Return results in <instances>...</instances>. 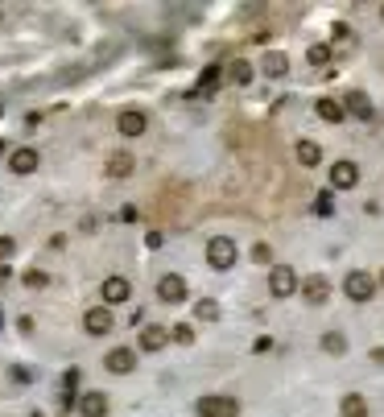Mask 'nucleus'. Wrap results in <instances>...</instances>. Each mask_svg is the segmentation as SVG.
Masks as SVG:
<instances>
[{
  "label": "nucleus",
  "mask_w": 384,
  "mask_h": 417,
  "mask_svg": "<svg viewBox=\"0 0 384 417\" xmlns=\"http://www.w3.org/2000/svg\"><path fill=\"white\" fill-rule=\"evenodd\" d=\"M12 252H17V240L12 236H0V261H8Z\"/></svg>",
  "instance_id": "28"
},
{
  "label": "nucleus",
  "mask_w": 384,
  "mask_h": 417,
  "mask_svg": "<svg viewBox=\"0 0 384 417\" xmlns=\"http://www.w3.org/2000/svg\"><path fill=\"white\" fill-rule=\"evenodd\" d=\"M339 414H343V417H368V405H364V397H360V393H352V397H343Z\"/></svg>",
  "instance_id": "20"
},
{
  "label": "nucleus",
  "mask_w": 384,
  "mask_h": 417,
  "mask_svg": "<svg viewBox=\"0 0 384 417\" xmlns=\"http://www.w3.org/2000/svg\"><path fill=\"white\" fill-rule=\"evenodd\" d=\"M37 165H41L37 149H12V157H8V170H12V174H33Z\"/></svg>",
  "instance_id": "12"
},
{
  "label": "nucleus",
  "mask_w": 384,
  "mask_h": 417,
  "mask_svg": "<svg viewBox=\"0 0 384 417\" xmlns=\"http://www.w3.org/2000/svg\"><path fill=\"white\" fill-rule=\"evenodd\" d=\"M157 298H161L165 306H178V302H186V277H178V273H165V277L157 281Z\"/></svg>",
  "instance_id": "5"
},
{
  "label": "nucleus",
  "mask_w": 384,
  "mask_h": 417,
  "mask_svg": "<svg viewBox=\"0 0 384 417\" xmlns=\"http://www.w3.org/2000/svg\"><path fill=\"white\" fill-rule=\"evenodd\" d=\"M207 265L211 269H232L236 265V240L232 236H211V244H207Z\"/></svg>",
  "instance_id": "1"
},
{
  "label": "nucleus",
  "mask_w": 384,
  "mask_h": 417,
  "mask_svg": "<svg viewBox=\"0 0 384 417\" xmlns=\"http://www.w3.org/2000/svg\"><path fill=\"white\" fill-rule=\"evenodd\" d=\"M314 112H319V120H327V124H339V120L347 116V108H343L339 99H331V95H323V99L314 103Z\"/></svg>",
  "instance_id": "13"
},
{
  "label": "nucleus",
  "mask_w": 384,
  "mask_h": 417,
  "mask_svg": "<svg viewBox=\"0 0 384 417\" xmlns=\"http://www.w3.org/2000/svg\"><path fill=\"white\" fill-rule=\"evenodd\" d=\"M228 79H232L236 87H248V83H252V62H232Z\"/></svg>",
  "instance_id": "21"
},
{
  "label": "nucleus",
  "mask_w": 384,
  "mask_h": 417,
  "mask_svg": "<svg viewBox=\"0 0 384 417\" xmlns=\"http://www.w3.org/2000/svg\"><path fill=\"white\" fill-rule=\"evenodd\" d=\"M0 116H4V103H0Z\"/></svg>",
  "instance_id": "31"
},
{
  "label": "nucleus",
  "mask_w": 384,
  "mask_h": 417,
  "mask_svg": "<svg viewBox=\"0 0 384 417\" xmlns=\"http://www.w3.org/2000/svg\"><path fill=\"white\" fill-rule=\"evenodd\" d=\"M170 339L190 347V343H194V327H190V323H178V327H170Z\"/></svg>",
  "instance_id": "24"
},
{
  "label": "nucleus",
  "mask_w": 384,
  "mask_h": 417,
  "mask_svg": "<svg viewBox=\"0 0 384 417\" xmlns=\"http://www.w3.org/2000/svg\"><path fill=\"white\" fill-rule=\"evenodd\" d=\"M103 302L108 306H124L128 298H132V285H128V277H103Z\"/></svg>",
  "instance_id": "9"
},
{
  "label": "nucleus",
  "mask_w": 384,
  "mask_h": 417,
  "mask_svg": "<svg viewBox=\"0 0 384 417\" xmlns=\"http://www.w3.org/2000/svg\"><path fill=\"white\" fill-rule=\"evenodd\" d=\"M298 289V273L290 269V265H273V273H269V294L273 298H290Z\"/></svg>",
  "instance_id": "4"
},
{
  "label": "nucleus",
  "mask_w": 384,
  "mask_h": 417,
  "mask_svg": "<svg viewBox=\"0 0 384 417\" xmlns=\"http://www.w3.org/2000/svg\"><path fill=\"white\" fill-rule=\"evenodd\" d=\"M343 294H347L352 302H372V294H376V277L364 273V269H352V273L343 277Z\"/></svg>",
  "instance_id": "2"
},
{
  "label": "nucleus",
  "mask_w": 384,
  "mask_h": 417,
  "mask_svg": "<svg viewBox=\"0 0 384 417\" xmlns=\"http://www.w3.org/2000/svg\"><path fill=\"white\" fill-rule=\"evenodd\" d=\"M0 21H4V12H0Z\"/></svg>",
  "instance_id": "33"
},
{
  "label": "nucleus",
  "mask_w": 384,
  "mask_h": 417,
  "mask_svg": "<svg viewBox=\"0 0 384 417\" xmlns=\"http://www.w3.org/2000/svg\"><path fill=\"white\" fill-rule=\"evenodd\" d=\"M252 256H256L261 265H269V261H273V252H269V244H256V248H252Z\"/></svg>",
  "instance_id": "29"
},
{
  "label": "nucleus",
  "mask_w": 384,
  "mask_h": 417,
  "mask_svg": "<svg viewBox=\"0 0 384 417\" xmlns=\"http://www.w3.org/2000/svg\"><path fill=\"white\" fill-rule=\"evenodd\" d=\"M0 153H4V145H0Z\"/></svg>",
  "instance_id": "32"
},
{
  "label": "nucleus",
  "mask_w": 384,
  "mask_h": 417,
  "mask_svg": "<svg viewBox=\"0 0 384 417\" xmlns=\"http://www.w3.org/2000/svg\"><path fill=\"white\" fill-rule=\"evenodd\" d=\"M79 414L83 417H103L108 414V397H103V393H83V397H79Z\"/></svg>",
  "instance_id": "14"
},
{
  "label": "nucleus",
  "mask_w": 384,
  "mask_h": 417,
  "mask_svg": "<svg viewBox=\"0 0 384 417\" xmlns=\"http://www.w3.org/2000/svg\"><path fill=\"white\" fill-rule=\"evenodd\" d=\"M108 372H116V376H128L132 368H137V352L132 347H116V352H108Z\"/></svg>",
  "instance_id": "11"
},
{
  "label": "nucleus",
  "mask_w": 384,
  "mask_h": 417,
  "mask_svg": "<svg viewBox=\"0 0 384 417\" xmlns=\"http://www.w3.org/2000/svg\"><path fill=\"white\" fill-rule=\"evenodd\" d=\"M112 327H116V318H112L108 306H91V310L83 314V331H87V335H112Z\"/></svg>",
  "instance_id": "6"
},
{
  "label": "nucleus",
  "mask_w": 384,
  "mask_h": 417,
  "mask_svg": "<svg viewBox=\"0 0 384 417\" xmlns=\"http://www.w3.org/2000/svg\"><path fill=\"white\" fill-rule=\"evenodd\" d=\"M356 182H360V165L356 161H335L331 165V186L335 190H352Z\"/></svg>",
  "instance_id": "10"
},
{
  "label": "nucleus",
  "mask_w": 384,
  "mask_h": 417,
  "mask_svg": "<svg viewBox=\"0 0 384 417\" xmlns=\"http://www.w3.org/2000/svg\"><path fill=\"white\" fill-rule=\"evenodd\" d=\"M132 165H137V161H132L128 153H112V161H108V178H128Z\"/></svg>",
  "instance_id": "18"
},
{
  "label": "nucleus",
  "mask_w": 384,
  "mask_h": 417,
  "mask_svg": "<svg viewBox=\"0 0 384 417\" xmlns=\"http://www.w3.org/2000/svg\"><path fill=\"white\" fill-rule=\"evenodd\" d=\"M376 285H384V269H381V277H376Z\"/></svg>",
  "instance_id": "30"
},
{
  "label": "nucleus",
  "mask_w": 384,
  "mask_h": 417,
  "mask_svg": "<svg viewBox=\"0 0 384 417\" xmlns=\"http://www.w3.org/2000/svg\"><path fill=\"white\" fill-rule=\"evenodd\" d=\"M343 108H347L356 120H372V99H368L364 91H352V95L343 99Z\"/></svg>",
  "instance_id": "15"
},
{
  "label": "nucleus",
  "mask_w": 384,
  "mask_h": 417,
  "mask_svg": "<svg viewBox=\"0 0 384 417\" xmlns=\"http://www.w3.org/2000/svg\"><path fill=\"white\" fill-rule=\"evenodd\" d=\"M381 17H384V8H381Z\"/></svg>",
  "instance_id": "34"
},
{
  "label": "nucleus",
  "mask_w": 384,
  "mask_h": 417,
  "mask_svg": "<svg viewBox=\"0 0 384 417\" xmlns=\"http://www.w3.org/2000/svg\"><path fill=\"white\" fill-rule=\"evenodd\" d=\"M323 352L343 356V352H347V335H343V331H327V335H323Z\"/></svg>",
  "instance_id": "19"
},
{
  "label": "nucleus",
  "mask_w": 384,
  "mask_h": 417,
  "mask_svg": "<svg viewBox=\"0 0 384 417\" xmlns=\"http://www.w3.org/2000/svg\"><path fill=\"white\" fill-rule=\"evenodd\" d=\"M116 128H120V136H145L149 116H145V112H137V108H128V112H120V116H116Z\"/></svg>",
  "instance_id": "8"
},
{
  "label": "nucleus",
  "mask_w": 384,
  "mask_h": 417,
  "mask_svg": "<svg viewBox=\"0 0 384 417\" xmlns=\"http://www.w3.org/2000/svg\"><path fill=\"white\" fill-rule=\"evenodd\" d=\"M46 281H50V277H46L41 269H29V273H25V285H29V289H41Z\"/></svg>",
  "instance_id": "27"
},
{
  "label": "nucleus",
  "mask_w": 384,
  "mask_h": 417,
  "mask_svg": "<svg viewBox=\"0 0 384 417\" xmlns=\"http://www.w3.org/2000/svg\"><path fill=\"white\" fill-rule=\"evenodd\" d=\"M219 79H223V70H219V66H207V70H203V79H199V95H211Z\"/></svg>",
  "instance_id": "23"
},
{
  "label": "nucleus",
  "mask_w": 384,
  "mask_h": 417,
  "mask_svg": "<svg viewBox=\"0 0 384 417\" xmlns=\"http://www.w3.org/2000/svg\"><path fill=\"white\" fill-rule=\"evenodd\" d=\"M327 62H331V45H323V41L310 45V66H327Z\"/></svg>",
  "instance_id": "26"
},
{
  "label": "nucleus",
  "mask_w": 384,
  "mask_h": 417,
  "mask_svg": "<svg viewBox=\"0 0 384 417\" xmlns=\"http://www.w3.org/2000/svg\"><path fill=\"white\" fill-rule=\"evenodd\" d=\"M194 314H199V318H203V323H215V318H219V306H215V302H211V298H203V302H199V306H194Z\"/></svg>",
  "instance_id": "25"
},
{
  "label": "nucleus",
  "mask_w": 384,
  "mask_h": 417,
  "mask_svg": "<svg viewBox=\"0 0 384 417\" xmlns=\"http://www.w3.org/2000/svg\"><path fill=\"white\" fill-rule=\"evenodd\" d=\"M298 289H302V298H306L310 306H323V302L331 298V281H327L323 273H314V277H306V281H298Z\"/></svg>",
  "instance_id": "7"
},
{
  "label": "nucleus",
  "mask_w": 384,
  "mask_h": 417,
  "mask_svg": "<svg viewBox=\"0 0 384 417\" xmlns=\"http://www.w3.org/2000/svg\"><path fill=\"white\" fill-rule=\"evenodd\" d=\"M285 70H290V58H285V54H269V58H265V74H273V79H281Z\"/></svg>",
  "instance_id": "22"
},
{
  "label": "nucleus",
  "mask_w": 384,
  "mask_h": 417,
  "mask_svg": "<svg viewBox=\"0 0 384 417\" xmlns=\"http://www.w3.org/2000/svg\"><path fill=\"white\" fill-rule=\"evenodd\" d=\"M170 343V331L165 327H145L141 331V352H161Z\"/></svg>",
  "instance_id": "16"
},
{
  "label": "nucleus",
  "mask_w": 384,
  "mask_h": 417,
  "mask_svg": "<svg viewBox=\"0 0 384 417\" xmlns=\"http://www.w3.org/2000/svg\"><path fill=\"white\" fill-rule=\"evenodd\" d=\"M199 414L203 417H240V401L228 397V393H207L199 401Z\"/></svg>",
  "instance_id": "3"
},
{
  "label": "nucleus",
  "mask_w": 384,
  "mask_h": 417,
  "mask_svg": "<svg viewBox=\"0 0 384 417\" xmlns=\"http://www.w3.org/2000/svg\"><path fill=\"white\" fill-rule=\"evenodd\" d=\"M298 161H302L306 170H314V165H323V149H319L314 141H298Z\"/></svg>",
  "instance_id": "17"
}]
</instances>
